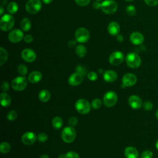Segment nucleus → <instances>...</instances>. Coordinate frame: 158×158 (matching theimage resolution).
Instances as JSON below:
<instances>
[{"instance_id": "f257e3e1", "label": "nucleus", "mask_w": 158, "mask_h": 158, "mask_svg": "<svg viewBox=\"0 0 158 158\" xmlns=\"http://www.w3.org/2000/svg\"><path fill=\"white\" fill-rule=\"evenodd\" d=\"M15 23L14 18L10 14H6L4 15L0 20L1 29L4 31H7L11 30Z\"/></svg>"}, {"instance_id": "f03ea898", "label": "nucleus", "mask_w": 158, "mask_h": 158, "mask_svg": "<svg viewBox=\"0 0 158 158\" xmlns=\"http://www.w3.org/2000/svg\"><path fill=\"white\" fill-rule=\"evenodd\" d=\"M61 137L64 142L67 143H72L76 137V131L73 127H66L62 131Z\"/></svg>"}, {"instance_id": "7ed1b4c3", "label": "nucleus", "mask_w": 158, "mask_h": 158, "mask_svg": "<svg viewBox=\"0 0 158 158\" xmlns=\"http://www.w3.org/2000/svg\"><path fill=\"white\" fill-rule=\"evenodd\" d=\"M126 63L132 69L138 68L141 64V57L135 52H130L126 56Z\"/></svg>"}, {"instance_id": "20e7f679", "label": "nucleus", "mask_w": 158, "mask_h": 158, "mask_svg": "<svg viewBox=\"0 0 158 158\" xmlns=\"http://www.w3.org/2000/svg\"><path fill=\"white\" fill-rule=\"evenodd\" d=\"M118 8L117 4L113 0H106L101 3V9L107 14H112L116 12Z\"/></svg>"}, {"instance_id": "39448f33", "label": "nucleus", "mask_w": 158, "mask_h": 158, "mask_svg": "<svg viewBox=\"0 0 158 158\" xmlns=\"http://www.w3.org/2000/svg\"><path fill=\"white\" fill-rule=\"evenodd\" d=\"M75 109L78 112L81 114H88L91 109L89 102L85 99H79L75 102Z\"/></svg>"}, {"instance_id": "423d86ee", "label": "nucleus", "mask_w": 158, "mask_h": 158, "mask_svg": "<svg viewBox=\"0 0 158 158\" xmlns=\"http://www.w3.org/2000/svg\"><path fill=\"white\" fill-rule=\"evenodd\" d=\"M25 9L29 14H36L41 9V2L40 0H28L26 3Z\"/></svg>"}, {"instance_id": "0eeeda50", "label": "nucleus", "mask_w": 158, "mask_h": 158, "mask_svg": "<svg viewBox=\"0 0 158 158\" xmlns=\"http://www.w3.org/2000/svg\"><path fill=\"white\" fill-rule=\"evenodd\" d=\"M118 99V96L116 93L113 91H109L105 93L103 97V102L104 105L107 107L114 106Z\"/></svg>"}, {"instance_id": "6e6552de", "label": "nucleus", "mask_w": 158, "mask_h": 158, "mask_svg": "<svg viewBox=\"0 0 158 158\" xmlns=\"http://www.w3.org/2000/svg\"><path fill=\"white\" fill-rule=\"evenodd\" d=\"M75 38L77 41L80 43H84L87 42L90 37V34L89 31L85 28H78L75 33Z\"/></svg>"}, {"instance_id": "1a4fd4ad", "label": "nucleus", "mask_w": 158, "mask_h": 158, "mask_svg": "<svg viewBox=\"0 0 158 158\" xmlns=\"http://www.w3.org/2000/svg\"><path fill=\"white\" fill-rule=\"evenodd\" d=\"M27 85V80L23 76H19L15 78L12 81V88L18 91L23 90Z\"/></svg>"}, {"instance_id": "9d476101", "label": "nucleus", "mask_w": 158, "mask_h": 158, "mask_svg": "<svg viewBox=\"0 0 158 158\" xmlns=\"http://www.w3.org/2000/svg\"><path fill=\"white\" fill-rule=\"evenodd\" d=\"M136 81L137 77L135 74L131 73H126L122 80V88L132 86L136 84Z\"/></svg>"}, {"instance_id": "9b49d317", "label": "nucleus", "mask_w": 158, "mask_h": 158, "mask_svg": "<svg viewBox=\"0 0 158 158\" xmlns=\"http://www.w3.org/2000/svg\"><path fill=\"white\" fill-rule=\"evenodd\" d=\"M124 59L123 54L120 51H114L109 56V60L110 64L113 65H118L122 63Z\"/></svg>"}, {"instance_id": "f8f14e48", "label": "nucleus", "mask_w": 158, "mask_h": 158, "mask_svg": "<svg viewBox=\"0 0 158 158\" xmlns=\"http://www.w3.org/2000/svg\"><path fill=\"white\" fill-rule=\"evenodd\" d=\"M23 38V33L19 29L12 30L8 35V39L12 43H18Z\"/></svg>"}, {"instance_id": "ddd939ff", "label": "nucleus", "mask_w": 158, "mask_h": 158, "mask_svg": "<svg viewBox=\"0 0 158 158\" xmlns=\"http://www.w3.org/2000/svg\"><path fill=\"white\" fill-rule=\"evenodd\" d=\"M22 57L25 61L27 62H32L36 59V55L33 50L31 49L27 48L22 51Z\"/></svg>"}, {"instance_id": "4468645a", "label": "nucleus", "mask_w": 158, "mask_h": 158, "mask_svg": "<svg viewBox=\"0 0 158 158\" xmlns=\"http://www.w3.org/2000/svg\"><path fill=\"white\" fill-rule=\"evenodd\" d=\"M36 139V135L31 132V131H28L25 133L22 136V143L25 145H31L33 144Z\"/></svg>"}, {"instance_id": "2eb2a0df", "label": "nucleus", "mask_w": 158, "mask_h": 158, "mask_svg": "<svg viewBox=\"0 0 158 158\" xmlns=\"http://www.w3.org/2000/svg\"><path fill=\"white\" fill-rule=\"evenodd\" d=\"M128 104L130 105V106L134 109H139L142 106V104H143L141 99L136 95L130 96L128 98Z\"/></svg>"}, {"instance_id": "dca6fc26", "label": "nucleus", "mask_w": 158, "mask_h": 158, "mask_svg": "<svg viewBox=\"0 0 158 158\" xmlns=\"http://www.w3.org/2000/svg\"><path fill=\"white\" fill-rule=\"evenodd\" d=\"M83 79V77L81 74L78 72H75L69 77L68 82L71 86H75L80 85L82 82Z\"/></svg>"}, {"instance_id": "f3484780", "label": "nucleus", "mask_w": 158, "mask_h": 158, "mask_svg": "<svg viewBox=\"0 0 158 158\" xmlns=\"http://www.w3.org/2000/svg\"><path fill=\"white\" fill-rule=\"evenodd\" d=\"M144 39L143 35L138 31H134L130 35V40L135 45L141 44L144 41Z\"/></svg>"}, {"instance_id": "a211bd4d", "label": "nucleus", "mask_w": 158, "mask_h": 158, "mask_svg": "<svg viewBox=\"0 0 158 158\" xmlns=\"http://www.w3.org/2000/svg\"><path fill=\"white\" fill-rule=\"evenodd\" d=\"M124 154L126 158H138L139 152L138 150L131 146L127 147L124 151Z\"/></svg>"}, {"instance_id": "6ab92c4d", "label": "nucleus", "mask_w": 158, "mask_h": 158, "mask_svg": "<svg viewBox=\"0 0 158 158\" xmlns=\"http://www.w3.org/2000/svg\"><path fill=\"white\" fill-rule=\"evenodd\" d=\"M117 78V73L111 70H106L103 73V78L106 82H113L116 80Z\"/></svg>"}, {"instance_id": "aec40b11", "label": "nucleus", "mask_w": 158, "mask_h": 158, "mask_svg": "<svg viewBox=\"0 0 158 158\" xmlns=\"http://www.w3.org/2000/svg\"><path fill=\"white\" fill-rule=\"evenodd\" d=\"M107 31L112 36L117 35L120 31V25L116 22H110L107 27Z\"/></svg>"}, {"instance_id": "412c9836", "label": "nucleus", "mask_w": 158, "mask_h": 158, "mask_svg": "<svg viewBox=\"0 0 158 158\" xmlns=\"http://www.w3.org/2000/svg\"><path fill=\"white\" fill-rule=\"evenodd\" d=\"M42 78V74L39 71H33L31 72L28 77L29 81L31 83H36L39 82Z\"/></svg>"}, {"instance_id": "4be33fe9", "label": "nucleus", "mask_w": 158, "mask_h": 158, "mask_svg": "<svg viewBox=\"0 0 158 158\" xmlns=\"http://www.w3.org/2000/svg\"><path fill=\"white\" fill-rule=\"evenodd\" d=\"M0 101L3 107H7L11 103L10 96L7 93L3 92L0 94Z\"/></svg>"}, {"instance_id": "5701e85b", "label": "nucleus", "mask_w": 158, "mask_h": 158, "mask_svg": "<svg viewBox=\"0 0 158 158\" xmlns=\"http://www.w3.org/2000/svg\"><path fill=\"white\" fill-rule=\"evenodd\" d=\"M51 98V94L47 89H42L38 94L39 99L43 102H48Z\"/></svg>"}, {"instance_id": "b1692460", "label": "nucleus", "mask_w": 158, "mask_h": 158, "mask_svg": "<svg viewBox=\"0 0 158 158\" xmlns=\"http://www.w3.org/2000/svg\"><path fill=\"white\" fill-rule=\"evenodd\" d=\"M20 27L25 31H28L31 28V22L28 18H23L20 22Z\"/></svg>"}, {"instance_id": "393cba45", "label": "nucleus", "mask_w": 158, "mask_h": 158, "mask_svg": "<svg viewBox=\"0 0 158 158\" xmlns=\"http://www.w3.org/2000/svg\"><path fill=\"white\" fill-rule=\"evenodd\" d=\"M75 52L78 57H83L86 56L87 53V50L85 46L82 44H79L75 48Z\"/></svg>"}, {"instance_id": "a878e982", "label": "nucleus", "mask_w": 158, "mask_h": 158, "mask_svg": "<svg viewBox=\"0 0 158 158\" xmlns=\"http://www.w3.org/2000/svg\"><path fill=\"white\" fill-rule=\"evenodd\" d=\"M63 125L62 119L58 116H56L52 118V125L56 129H59L62 127Z\"/></svg>"}, {"instance_id": "bb28decb", "label": "nucleus", "mask_w": 158, "mask_h": 158, "mask_svg": "<svg viewBox=\"0 0 158 158\" xmlns=\"http://www.w3.org/2000/svg\"><path fill=\"white\" fill-rule=\"evenodd\" d=\"M8 54L7 51L3 48H0V65H2L7 60Z\"/></svg>"}, {"instance_id": "cd10ccee", "label": "nucleus", "mask_w": 158, "mask_h": 158, "mask_svg": "<svg viewBox=\"0 0 158 158\" xmlns=\"http://www.w3.org/2000/svg\"><path fill=\"white\" fill-rule=\"evenodd\" d=\"M8 12H9L10 14H14L16 13L19 9L18 4L15 2H10L7 7Z\"/></svg>"}, {"instance_id": "c85d7f7f", "label": "nucleus", "mask_w": 158, "mask_h": 158, "mask_svg": "<svg viewBox=\"0 0 158 158\" xmlns=\"http://www.w3.org/2000/svg\"><path fill=\"white\" fill-rule=\"evenodd\" d=\"M0 151L3 154L8 153L10 151V145L7 142H2L0 145Z\"/></svg>"}, {"instance_id": "c756f323", "label": "nucleus", "mask_w": 158, "mask_h": 158, "mask_svg": "<svg viewBox=\"0 0 158 158\" xmlns=\"http://www.w3.org/2000/svg\"><path fill=\"white\" fill-rule=\"evenodd\" d=\"M102 106V102L98 98L94 99L91 102V106L93 109H99Z\"/></svg>"}, {"instance_id": "7c9ffc66", "label": "nucleus", "mask_w": 158, "mask_h": 158, "mask_svg": "<svg viewBox=\"0 0 158 158\" xmlns=\"http://www.w3.org/2000/svg\"><path fill=\"white\" fill-rule=\"evenodd\" d=\"M126 12L128 15L133 16L136 14V8L134 6L129 5L126 7Z\"/></svg>"}, {"instance_id": "2f4dec72", "label": "nucleus", "mask_w": 158, "mask_h": 158, "mask_svg": "<svg viewBox=\"0 0 158 158\" xmlns=\"http://www.w3.org/2000/svg\"><path fill=\"white\" fill-rule=\"evenodd\" d=\"M18 72L22 75H25L28 72V69L27 66L24 64H20L18 66Z\"/></svg>"}, {"instance_id": "473e14b6", "label": "nucleus", "mask_w": 158, "mask_h": 158, "mask_svg": "<svg viewBox=\"0 0 158 158\" xmlns=\"http://www.w3.org/2000/svg\"><path fill=\"white\" fill-rule=\"evenodd\" d=\"M152 156H153V153L151 151L146 150L141 153L140 157L141 158H152Z\"/></svg>"}, {"instance_id": "72a5a7b5", "label": "nucleus", "mask_w": 158, "mask_h": 158, "mask_svg": "<svg viewBox=\"0 0 158 158\" xmlns=\"http://www.w3.org/2000/svg\"><path fill=\"white\" fill-rule=\"evenodd\" d=\"M143 107L144 110H146L147 111H149V110L152 109V108H153V104L151 101H145L143 103Z\"/></svg>"}, {"instance_id": "f704fd0d", "label": "nucleus", "mask_w": 158, "mask_h": 158, "mask_svg": "<svg viewBox=\"0 0 158 158\" xmlns=\"http://www.w3.org/2000/svg\"><path fill=\"white\" fill-rule=\"evenodd\" d=\"M17 117V114L15 110H10L7 114V119L10 121H13Z\"/></svg>"}, {"instance_id": "c9c22d12", "label": "nucleus", "mask_w": 158, "mask_h": 158, "mask_svg": "<svg viewBox=\"0 0 158 158\" xmlns=\"http://www.w3.org/2000/svg\"><path fill=\"white\" fill-rule=\"evenodd\" d=\"M76 71H77V72L80 73V74H81L82 75H85L87 73V69L84 66H82L81 65H79L77 66Z\"/></svg>"}, {"instance_id": "e433bc0d", "label": "nucleus", "mask_w": 158, "mask_h": 158, "mask_svg": "<svg viewBox=\"0 0 158 158\" xmlns=\"http://www.w3.org/2000/svg\"><path fill=\"white\" fill-rule=\"evenodd\" d=\"M37 138L38 139V141L41 143H44L46 142L47 140H48V135L44 133H40L38 136H37Z\"/></svg>"}, {"instance_id": "4c0bfd02", "label": "nucleus", "mask_w": 158, "mask_h": 158, "mask_svg": "<svg viewBox=\"0 0 158 158\" xmlns=\"http://www.w3.org/2000/svg\"><path fill=\"white\" fill-rule=\"evenodd\" d=\"M66 158H80L79 155L74 151H69L65 154Z\"/></svg>"}, {"instance_id": "58836bf2", "label": "nucleus", "mask_w": 158, "mask_h": 158, "mask_svg": "<svg viewBox=\"0 0 158 158\" xmlns=\"http://www.w3.org/2000/svg\"><path fill=\"white\" fill-rule=\"evenodd\" d=\"M88 78L91 80V81H95L97 80L98 78V75L95 72L91 71L90 72H89L87 75Z\"/></svg>"}, {"instance_id": "ea45409f", "label": "nucleus", "mask_w": 158, "mask_h": 158, "mask_svg": "<svg viewBox=\"0 0 158 158\" xmlns=\"http://www.w3.org/2000/svg\"><path fill=\"white\" fill-rule=\"evenodd\" d=\"M78 123V120L77 118V117H74V116H72L69 118V124L71 126V127H75L77 125Z\"/></svg>"}, {"instance_id": "a19ab883", "label": "nucleus", "mask_w": 158, "mask_h": 158, "mask_svg": "<svg viewBox=\"0 0 158 158\" xmlns=\"http://www.w3.org/2000/svg\"><path fill=\"white\" fill-rule=\"evenodd\" d=\"M75 1L80 6H85L89 4L90 0H75Z\"/></svg>"}, {"instance_id": "79ce46f5", "label": "nucleus", "mask_w": 158, "mask_h": 158, "mask_svg": "<svg viewBox=\"0 0 158 158\" xmlns=\"http://www.w3.org/2000/svg\"><path fill=\"white\" fill-rule=\"evenodd\" d=\"M144 1L149 6H156L158 4V0H144Z\"/></svg>"}, {"instance_id": "37998d69", "label": "nucleus", "mask_w": 158, "mask_h": 158, "mask_svg": "<svg viewBox=\"0 0 158 158\" xmlns=\"http://www.w3.org/2000/svg\"><path fill=\"white\" fill-rule=\"evenodd\" d=\"M1 89L4 91V92H6V91H7L9 89V85L8 83V82L7 81H3L1 84Z\"/></svg>"}, {"instance_id": "c03bdc74", "label": "nucleus", "mask_w": 158, "mask_h": 158, "mask_svg": "<svg viewBox=\"0 0 158 158\" xmlns=\"http://www.w3.org/2000/svg\"><path fill=\"white\" fill-rule=\"evenodd\" d=\"M33 36L31 35H26L24 38L23 40L26 43H31L33 41Z\"/></svg>"}, {"instance_id": "a18cd8bd", "label": "nucleus", "mask_w": 158, "mask_h": 158, "mask_svg": "<svg viewBox=\"0 0 158 158\" xmlns=\"http://www.w3.org/2000/svg\"><path fill=\"white\" fill-rule=\"evenodd\" d=\"M93 7L96 9H98L99 8H101V4L99 2V1H95L93 3Z\"/></svg>"}, {"instance_id": "49530a36", "label": "nucleus", "mask_w": 158, "mask_h": 158, "mask_svg": "<svg viewBox=\"0 0 158 158\" xmlns=\"http://www.w3.org/2000/svg\"><path fill=\"white\" fill-rule=\"evenodd\" d=\"M76 43H77V42H76L75 41H74V40H70V41H69V43H68V46H69V47H70V48H73V47L76 45Z\"/></svg>"}, {"instance_id": "de8ad7c7", "label": "nucleus", "mask_w": 158, "mask_h": 158, "mask_svg": "<svg viewBox=\"0 0 158 158\" xmlns=\"http://www.w3.org/2000/svg\"><path fill=\"white\" fill-rule=\"evenodd\" d=\"M117 40L118 42H122L123 41V37L122 35H117Z\"/></svg>"}, {"instance_id": "09e8293b", "label": "nucleus", "mask_w": 158, "mask_h": 158, "mask_svg": "<svg viewBox=\"0 0 158 158\" xmlns=\"http://www.w3.org/2000/svg\"><path fill=\"white\" fill-rule=\"evenodd\" d=\"M42 1H43V2L44 3H45V4H50V3L52 1V0H42Z\"/></svg>"}, {"instance_id": "8fccbe9b", "label": "nucleus", "mask_w": 158, "mask_h": 158, "mask_svg": "<svg viewBox=\"0 0 158 158\" xmlns=\"http://www.w3.org/2000/svg\"><path fill=\"white\" fill-rule=\"evenodd\" d=\"M40 158H49V157L46 154H43L40 157Z\"/></svg>"}, {"instance_id": "3c124183", "label": "nucleus", "mask_w": 158, "mask_h": 158, "mask_svg": "<svg viewBox=\"0 0 158 158\" xmlns=\"http://www.w3.org/2000/svg\"><path fill=\"white\" fill-rule=\"evenodd\" d=\"M0 10H1V15H2L3 14V12H4V8L2 7V5L1 6Z\"/></svg>"}, {"instance_id": "603ef678", "label": "nucleus", "mask_w": 158, "mask_h": 158, "mask_svg": "<svg viewBox=\"0 0 158 158\" xmlns=\"http://www.w3.org/2000/svg\"><path fill=\"white\" fill-rule=\"evenodd\" d=\"M58 158H66L65 157V154H60L59 156H58Z\"/></svg>"}, {"instance_id": "864d4df0", "label": "nucleus", "mask_w": 158, "mask_h": 158, "mask_svg": "<svg viewBox=\"0 0 158 158\" xmlns=\"http://www.w3.org/2000/svg\"><path fill=\"white\" fill-rule=\"evenodd\" d=\"M155 115H156V118L158 120V109L157 110V111H156V114H155Z\"/></svg>"}, {"instance_id": "5fc2aeb1", "label": "nucleus", "mask_w": 158, "mask_h": 158, "mask_svg": "<svg viewBox=\"0 0 158 158\" xmlns=\"http://www.w3.org/2000/svg\"><path fill=\"white\" fill-rule=\"evenodd\" d=\"M156 148L158 151V139L156 141Z\"/></svg>"}, {"instance_id": "6e6d98bb", "label": "nucleus", "mask_w": 158, "mask_h": 158, "mask_svg": "<svg viewBox=\"0 0 158 158\" xmlns=\"http://www.w3.org/2000/svg\"><path fill=\"white\" fill-rule=\"evenodd\" d=\"M98 71H99V72H100V73H102V69H99L98 70Z\"/></svg>"}, {"instance_id": "4d7b16f0", "label": "nucleus", "mask_w": 158, "mask_h": 158, "mask_svg": "<svg viewBox=\"0 0 158 158\" xmlns=\"http://www.w3.org/2000/svg\"><path fill=\"white\" fill-rule=\"evenodd\" d=\"M125 1H133L134 0H125Z\"/></svg>"}, {"instance_id": "13d9d810", "label": "nucleus", "mask_w": 158, "mask_h": 158, "mask_svg": "<svg viewBox=\"0 0 158 158\" xmlns=\"http://www.w3.org/2000/svg\"><path fill=\"white\" fill-rule=\"evenodd\" d=\"M97 1H101V0H96Z\"/></svg>"}]
</instances>
